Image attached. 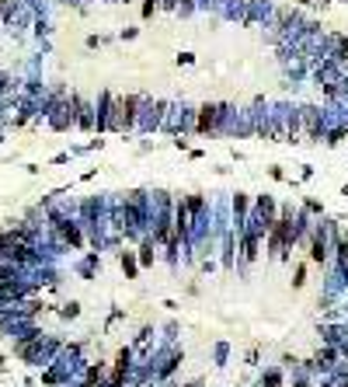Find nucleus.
<instances>
[{"label": "nucleus", "mask_w": 348, "mask_h": 387, "mask_svg": "<svg viewBox=\"0 0 348 387\" xmlns=\"http://www.w3.org/2000/svg\"><path fill=\"white\" fill-rule=\"evenodd\" d=\"M306 213H320V203L317 199H306Z\"/></svg>", "instance_id": "nucleus-23"}, {"label": "nucleus", "mask_w": 348, "mask_h": 387, "mask_svg": "<svg viewBox=\"0 0 348 387\" xmlns=\"http://www.w3.org/2000/svg\"><path fill=\"white\" fill-rule=\"evenodd\" d=\"M341 140H348V126H334V129H327V136H324L327 147H338Z\"/></svg>", "instance_id": "nucleus-16"}, {"label": "nucleus", "mask_w": 348, "mask_h": 387, "mask_svg": "<svg viewBox=\"0 0 348 387\" xmlns=\"http://www.w3.org/2000/svg\"><path fill=\"white\" fill-rule=\"evenodd\" d=\"M181 359H185V356H181L178 349H171L167 356H160V366H157V377H171V373H174V366H178Z\"/></svg>", "instance_id": "nucleus-13"}, {"label": "nucleus", "mask_w": 348, "mask_h": 387, "mask_svg": "<svg viewBox=\"0 0 348 387\" xmlns=\"http://www.w3.org/2000/svg\"><path fill=\"white\" fill-rule=\"evenodd\" d=\"M56 349H60V342H56V338H46V335H39V331H28V335H21V338L14 342V352H18L21 359H28V363H46Z\"/></svg>", "instance_id": "nucleus-3"}, {"label": "nucleus", "mask_w": 348, "mask_h": 387, "mask_svg": "<svg viewBox=\"0 0 348 387\" xmlns=\"http://www.w3.org/2000/svg\"><path fill=\"white\" fill-rule=\"evenodd\" d=\"M167 112H171V101H150L146 98V105H143V115H139V129H164V119H167Z\"/></svg>", "instance_id": "nucleus-7"}, {"label": "nucleus", "mask_w": 348, "mask_h": 387, "mask_svg": "<svg viewBox=\"0 0 348 387\" xmlns=\"http://www.w3.org/2000/svg\"><path fill=\"white\" fill-rule=\"evenodd\" d=\"M73 98V126L80 129H94V105L84 94H70Z\"/></svg>", "instance_id": "nucleus-9"}, {"label": "nucleus", "mask_w": 348, "mask_h": 387, "mask_svg": "<svg viewBox=\"0 0 348 387\" xmlns=\"http://www.w3.org/2000/svg\"><path fill=\"white\" fill-rule=\"evenodd\" d=\"M289 387H313V380H310V373L299 366V370H292V384Z\"/></svg>", "instance_id": "nucleus-17"}, {"label": "nucleus", "mask_w": 348, "mask_h": 387, "mask_svg": "<svg viewBox=\"0 0 348 387\" xmlns=\"http://www.w3.org/2000/svg\"><path fill=\"white\" fill-rule=\"evenodd\" d=\"M115 4H133V0H115Z\"/></svg>", "instance_id": "nucleus-26"}, {"label": "nucleus", "mask_w": 348, "mask_h": 387, "mask_svg": "<svg viewBox=\"0 0 348 387\" xmlns=\"http://www.w3.org/2000/svg\"><path fill=\"white\" fill-rule=\"evenodd\" d=\"M146 98L143 94H115V115H112V133H133L139 129Z\"/></svg>", "instance_id": "nucleus-2"}, {"label": "nucleus", "mask_w": 348, "mask_h": 387, "mask_svg": "<svg viewBox=\"0 0 348 387\" xmlns=\"http://www.w3.org/2000/svg\"><path fill=\"white\" fill-rule=\"evenodd\" d=\"M199 0H178V14H192Z\"/></svg>", "instance_id": "nucleus-21"}, {"label": "nucleus", "mask_w": 348, "mask_h": 387, "mask_svg": "<svg viewBox=\"0 0 348 387\" xmlns=\"http://www.w3.org/2000/svg\"><path fill=\"white\" fill-rule=\"evenodd\" d=\"M160 11H178V0H160Z\"/></svg>", "instance_id": "nucleus-24"}, {"label": "nucleus", "mask_w": 348, "mask_h": 387, "mask_svg": "<svg viewBox=\"0 0 348 387\" xmlns=\"http://www.w3.org/2000/svg\"><path fill=\"white\" fill-rule=\"evenodd\" d=\"M84 384H91V387H101V384H108V363H91L87 366V373H84Z\"/></svg>", "instance_id": "nucleus-11"}, {"label": "nucleus", "mask_w": 348, "mask_h": 387, "mask_svg": "<svg viewBox=\"0 0 348 387\" xmlns=\"http://www.w3.org/2000/svg\"><path fill=\"white\" fill-rule=\"evenodd\" d=\"M171 217H174V231L181 234V241H192V237H195V231H199V220L192 217V210H188V199H185V196H181V199H174Z\"/></svg>", "instance_id": "nucleus-6"}, {"label": "nucleus", "mask_w": 348, "mask_h": 387, "mask_svg": "<svg viewBox=\"0 0 348 387\" xmlns=\"http://www.w3.org/2000/svg\"><path fill=\"white\" fill-rule=\"evenodd\" d=\"M112 115H115V94L105 87L98 105H94V129L98 133H112Z\"/></svg>", "instance_id": "nucleus-8"}, {"label": "nucleus", "mask_w": 348, "mask_h": 387, "mask_svg": "<svg viewBox=\"0 0 348 387\" xmlns=\"http://www.w3.org/2000/svg\"><path fill=\"white\" fill-rule=\"evenodd\" d=\"M150 224V199L146 192H126L119 203V227L126 237H136L139 227Z\"/></svg>", "instance_id": "nucleus-1"}, {"label": "nucleus", "mask_w": 348, "mask_h": 387, "mask_svg": "<svg viewBox=\"0 0 348 387\" xmlns=\"http://www.w3.org/2000/svg\"><path fill=\"white\" fill-rule=\"evenodd\" d=\"M258 387H285V370L282 366H272L258 377Z\"/></svg>", "instance_id": "nucleus-12"}, {"label": "nucleus", "mask_w": 348, "mask_h": 387, "mask_svg": "<svg viewBox=\"0 0 348 387\" xmlns=\"http://www.w3.org/2000/svg\"><path fill=\"white\" fill-rule=\"evenodd\" d=\"M160 11V0H143V18H153Z\"/></svg>", "instance_id": "nucleus-19"}, {"label": "nucleus", "mask_w": 348, "mask_h": 387, "mask_svg": "<svg viewBox=\"0 0 348 387\" xmlns=\"http://www.w3.org/2000/svg\"><path fill=\"white\" fill-rule=\"evenodd\" d=\"M153 255H157V241L146 234V237L139 241V265H153Z\"/></svg>", "instance_id": "nucleus-14"}, {"label": "nucleus", "mask_w": 348, "mask_h": 387, "mask_svg": "<svg viewBox=\"0 0 348 387\" xmlns=\"http://www.w3.org/2000/svg\"><path fill=\"white\" fill-rule=\"evenodd\" d=\"M119 265H122L126 279H136V272H139V258H133V251H122V255H119Z\"/></svg>", "instance_id": "nucleus-15"}, {"label": "nucleus", "mask_w": 348, "mask_h": 387, "mask_svg": "<svg viewBox=\"0 0 348 387\" xmlns=\"http://www.w3.org/2000/svg\"><path fill=\"white\" fill-rule=\"evenodd\" d=\"M303 283H306V265H296V279H292V286L299 290Z\"/></svg>", "instance_id": "nucleus-20"}, {"label": "nucleus", "mask_w": 348, "mask_h": 387, "mask_svg": "<svg viewBox=\"0 0 348 387\" xmlns=\"http://www.w3.org/2000/svg\"><path fill=\"white\" fill-rule=\"evenodd\" d=\"M296 112H299V126H303L306 143H320V140L327 136V129H324V108L303 105V108H296Z\"/></svg>", "instance_id": "nucleus-5"}, {"label": "nucleus", "mask_w": 348, "mask_h": 387, "mask_svg": "<svg viewBox=\"0 0 348 387\" xmlns=\"http://www.w3.org/2000/svg\"><path fill=\"white\" fill-rule=\"evenodd\" d=\"M268 174H272L275 181H282V178H285V171H282V167H268Z\"/></svg>", "instance_id": "nucleus-25"}, {"label": "nucleus", "mask_w": 348, "mask_h": 387, "mask_svg": "<svg viewBox=\"0 0 348 387\" xmlns=\"http://www.w3.org/2000/svg\"><path fill=\"white\" fill-rule=\"evenodd\" d=\"M56 234H60V241L70 244V248H84V231H80V220H70L63 217L60 224H56Z\"/></svg>", "instance_id": "nucleus-10"}, {"label": "nucleus", "mask_w": 348, "mask_h": 387, "mask_svg": "<svg viewBox=\"0 0 348 387\" xmlns=\"http://www.w3.org/2000/svg\"><path fill=\"white\" fill-rule=\"evenodd\" d=\"M233 115V108L230 105H202L199 112H195V133L199 136H209V133H219L223 129V122Z\"/></svg>", "instance_id": "nucleus-4"}, {"label": "nucleus", "mask_w": 348, "mask_h": 387, "mask_svg": "<svg viewBox=\"0 0 348 387\" xmlns=\"http://www.w3.org/2000/svg\"><path fill=\"white\" fill-rule=\"evenodd\" d=\"M178 63H185V67H192V63H195V56H192V53H181V56H178Z\"/></svg>", "instance_id": "nucleus-22"}, {"label": "nucleus", "mask_w": 348, "mask_h": 387, "mask_svg": "<svg viewBox=\"0 0 348 387\" xmlns=\"http://www.w3.org/2000/svg\"><path fill=\"white\" fill-rule=\"evenodd\" d=\"M42 380H46V384H63V366H53V370H46V373H42Z\"/></svg>", "instance_id": "nucleus-18"}]
</instances>
